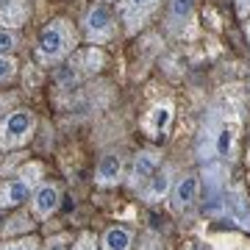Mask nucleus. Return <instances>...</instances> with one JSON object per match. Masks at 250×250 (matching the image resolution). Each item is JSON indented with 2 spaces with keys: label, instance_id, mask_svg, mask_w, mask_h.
<instances>
[{
  "label": "nucleus",
  "instance_id": "9b49d317",
  "mask_svg": "<svg viewBox=\"0 0 250 250\" xmlns=\"http://www.w3.org/2000/svg\"><path fill=\"white\" fill-rule=\"evenodd\" d=\"M59 203H62V192L56 184H39L36 192L31 195V211L36 220H47L50 214H56Z\"/></svg>",
  "mask_w": 250,
  "mask_h": 250
},
{
  "label": "nucleus",
  "instance_id": "f8f14e48",
  "mask_svg": "<svg viewBox=\"0 0 250 250\" xmlns=\"http://www.w3.org/2000/svg\"><path fill=\"white\" fill-rule=\"evenodd\" d=\"M161 164V153L159 150H139L134 159V167H131V187H142L150 181V175L159 170Z\"/></svg>",
  "mask_w": 250,
  "mask_h": 250
},
{
  "label": "nucleus",
  "instance_id": "dca6fc26",
  "mask_svg": "<svg viewBox=\"0 0 250 250\" xmlns=\"http://www.w3.org/2000/svg\"><path fill=\"white\" fill-rule=\"evenodd\" d=\"M131 248H134V231L128 225H111L100 239V250H131Z\"/></svg>",
  "mask_w": 250,
  "mask_h": 250
},
{
  "label": "nucleus",
  "instance_id": "c85d7f7f",
  "mask_svg": "<svg viewBox=\"0 0 250 250\" xmlns=\"http://www.w3.org/2000/svg\"><path fill=\"white\" fill-rule=\"evenodd\" d=\"M95 3H114V0H95Z\"/></svg>",
  "mask_w": 250,
  "mask_h": 250
},
{
  "label": "nucleus",
  "instance_id": "9d476101",
  "mask_svg": "<svg viewBox=\"0 0 250 250\" xmlns=\"http://www.w3.org/2000/svg\"><path fill=\"white\" fill-rule=\"evenodd\" d=\"M195 6L197 0H167V11H164V28L170 34H184L187 25L195 17Z\"/></svg>",
  "mask_w": 250,
  "mask_h": 250
},
{
  "label": "nucleus",
  "instance_id": "4468645a",
  "mask_svg": "<svg viewBox=\"0 0 250 250\" xmlns=\"http://www.w3.org/2000/svg\"><path fill=\"white\" fill-rule=\"evenodd\" d=\"M31 17V3L28 0H0V28L17 31Z\"/></svg>",
  "mask_w": 250,
  "mask_h": 250
},
{
  "label": "nucleus",
  "instance_id": "4be33fe9",
  "mask_svg": "<svg viewBox=\"0 0 250 250\" xmlns=\"http://www.w3.org/2000/svg\"><path fill=\"white\" fill-rule=\"evenodd\" d=\"M0 250H39V239L36 236H20L14 242H0Z\"/></svg>",
  "mask_w": 250,
  "mask_h": 250
},
{
  "label": "nucleus",
  "instance_id": "a211bd4d",
  "mask_svg": "<svg viewBox=\"0 0 250 250\" xmlns=\"http://www.w3.org/2000/svg\"><path fill=\"white\" fill-rule=\"evenodd\" d=\"M172 123V106L170 103H159V106L150 111V123H147V128H150L153 136H164V131L170 128Z\"/></svg>",
  "mask_w": 250,
  "mask_h": 250
},
{
  "label": "nucleus",
  "instance_id": "6e6552de",
  "mask_svg": "<svg viewBox=\"0 0 250 250\" xmlns=\"http://www.w3.org/2000/svg\"><path fill=\"white\" fill-rule=\"evenodd\" d=\"M225 217L242 231H250V197L245 187H228L225 189Z\"/></svg>",
  "mask_w": 250,
  "mask_h": 250
},
{
  "label": "nucleus",
  "instance_id": "f3484780",
  "mask_svg": "<svg viewBox=\"0 0 250 250\" xmlns=\"http://www.w3.org/2000/svg\"><path fill=\"white\" fill-rule=\"evenodd\" d=\"M172 189V175L170 170H156L150 175V181H147V187H145V200L147 203H156V200H161L164 195H170Z\"/></svg>",
  "mask_w": 250,
  "mask_h": 250
},
{
  "label": "nucleus",
  "instance_id": "bb28decb",
  "mask_svg": "<svg viewBox=\"0 0 250 250\" xmlns=\"http://www.w3.org/2000/svg\"><path fill=\"white\" fill-rule=\"evenodd\" d=\"M245 36H248V45H250V17L245 20Z\"/></svg>",
  "mask_w": 250,
  "mask_h": 250
},
{
  "label": "nucleus",
  "instance_id": "20e7f679",
  "mask_svg": "<svg viewBox=\"0 0 250 250\" xmlns=\"http://www.w3.org/2000/svg\"><path fill=\"white\" fill-rule=\"evenodd\" d=\"M36 131V114L31 108H14L0 120V150H17L31 142Z\"/></svg>",
  "mask_w": 250,
  "mask_h": 250
},
{
  "label": "nucleus",
  "instance_id": "aec40b11",
  "mask_svg": "<svg viewBox=\"0 0 250 250\" xmlns=\"http://www.w3.org/2000/svg\"><path fill=\"white\" fill-rule=\"evenodd\" d=\"M17 78V59L14 56H0V86L11 83Z\"/></svg>",
  "mask_w": 250,
  "mask_h": 250
},
{
  "label": "nucleus",
  "instance_id": "0eeeda50",
  "mask_svg": "<svg viewBox=\"0 0 250 250\" xmlns=\"http://www.w3.org/2000/svg\"><path fill=\"white\" fill-rule=\"evenodd\" d=\"M161 3H167V0H120L117 3V11H120V22H123L125 34L128 36L139 34L156 17V11L161 9Z\"/></svg>",
  "mask_w": 250,
  "mask_h": 250
},
{
  "label": "nucleus",
  "instance_id": "ddd939ff",
  "mask_svg": "<svg viewBox=\"0 0 250 250\" xmlns=\"http://www.w3.org/2000/svg\"><path fill=\"white\" fill-rule=\"evenodd\" d=\"M103 53H100L98 47L92 45L89 50H78L75 53V62L67 64V72H62V78L64 75H72V81L81 78V75H89V72H98L100 67H103Z\"/></svg>",
  "mask_w": 250,
  "mask_h": 250
},
{
  "label": "nucleus",
  "instance_id": "423d86ee",
  "mask_svg": "<svg viewBox=\"0 0 250 250\" xmlns=\"http://www.w3.org/2000/svg\"><path fill=\"white\" fill-rule=\"evenodd\" d=\"M81 25H83V39L89 45H108L117 36V14L108 9V3H92Z\"/></svg>",
  "mask_w": 250,
  "mask_h": 250
},
{
  "label": "nucleus",
  "instance_id": "b1692460",
  "mask_svg": "<svg viewBox=\"0 0 250 250\" xmlns=\"http://www.w3.org/2000/svg\"><path fill=\"white\" fill-rule=\"evenodd\" d=\"M139 250H164V245H161V239L156 236V233H145Z\"/></svg>",
  "mask_w": 250,
  "mask_h": 250
},
{
  "label": "nucleus",
  "instance_id": "412c9836",
  "mask_svg": "<svg viewBox=\"0 0 250 250\" xmlns=\"http://www.w3.org/2000/svg\"><path fill=\"white\" fill-rule=\"evenodd\" d=\"M34 220H31V217L28 214H17L14 217V220H9V223H6V228H3V233H6V236H9V233H28L31 231V228H34Z\"/></svg>",
  "mask_w": 250,
  "mask_h": 250
},
{
  "label": "nucleus",
  "instance_id": "2eb2a0df",
  "mask_svg": "<svg viewBox=\"0 0 250 250\" xmlns=\"http://www.w3.org/2000/svg\"><path fill=\"white\" fill-rule=\"evenodd\" d=\"M123 181V156L120 153H106L98 161V170H95V184L98 187H114Z\"/></svg>",
  "mask_w": 250,
  "mask_h": 250
},
{
  "label": "nucleus",
  "instance_id": "39448f33",
  "mask_svg": "<svg viewBox=\"0 0 250 250\" xmlns=\"http://www.w3.org/2000/svg\"><path fill=\"white\" fill-rule=\"evenodd\" d=\"M225 161H208L203 164V211L208 217H225Z\"/></svg>",
  "mask_w": 250,
  "mask_h": 250
},
{
  "label": "nucleus",
  "instance_id": "f03ea898",
  "mask_svg": "<svg viewBox=\"0 0 250 250\" xmlns=\"http://www.w3.org/2000/svg\"><path fill=\"white\" fill-rule=\"evenodd\" d=\"M78 47V31L70 20H50L39 36H36V62L39 64H59L70 59Z\"/></svg>",
  "mask_w": 250,
  "mask_h": 250
},
{
  "label": "nucleus",
  "instance_id": "7ed1b4c3",
  "mask_svg": "<svg viewBox=\"0 0 250 250\" xmlns=\"http://www.w3.org/2000/svg\"><path fill=\"white\" fill-rule=\"evenodd\" d=\"M42 175H45L42 164L39 161H31L14 178L3 181L0 184V208H17L20 203H25L28 195H34L36 187L42 184Z\"/></svg>",
  "mask_w": 250,
  "mask_h": 250
},
{
  "label": "nucleus",
  "instance_id": "6ab92c4d",
  "mask_svg": "<svg viewBox=\"0 0 250 250\" xmlns=\"http://www.w3.org/2000/svg\"><path fill=\"white\" fill-rule=\"evenodd\" d=\"M20 47V34L9 31V28H0V56H11Z\"/></svg>",
  "mask_w": 250,
  "mask_h": 250
},
{
  "label": "nucleus",
  "instance_id": "393cba45",
  "mask_svg": "<svg viewBox=\"0 0 250 250\" xmlns=\"http://www.w3.org/2000/svg\"><path fill=\"white\" fill-rule=\"evenodd\" d=\"M233 6H236V14H239L242 20L250 17V0H233Z\"/></svg>",
  "mask_w": 250,
  "mask_h": 250
},
{
  "label": "nucleus",
  "instance_id": "5701e85b",
  "mask_svg": "<svg viewBox=\"0 0 250 250\" xmlns=\"http://www.w3.org/2000/svg\"><path fill=\"white\" fill-rule=\"evenodd\" d=\"M70 250H98V239L89 231H83V233H78L75 245H70Z\"/></svg>",
  "mask_w": 250,
  "mask_h": 250
},
{
  "label": "nucleus",
  "instance_id": "a878e982",
  "mask_svg": "<svg viewBox=\"0 0 250 250\" xmlns=\"http://www.w3.org/2000/svg\"><path fill=\"white\" fill-rule=\"evenodd\" d=\"M11 103H14V98H11V95H0V120L6 117V108H9Z\"/></svg>",
  "mask_w": 250,
  "mask_h": 250
},
{
  "label": "nucleus",
  "instance_id": "1a4fd4ad",
  "mask_svg": "<svg viewBox=\"0 0 250 250\" xmlns=\"http://www.w3.org/2000/svg\"><path fill=\"white\" fill-rule=\"evenodd\" d=\"M197 200H200V181H197L195 175H184V178H178V184H172V189H170V206H172V211H175V214L189 211Z\"/></svg>",
  "mask_w": 250,
  "mask_h": 250
},
{
  "label": "nucleus",
  "instance_id": "cd10ccee",
  "mask_svg": "<svg viewBox=\"0 0 250 250\" xmlns=\"http://www.w3.org/2000/svg\"><path fill=\"white\" fill-rule=\"evenodd\" d=\"M192 250H211V248H208V245H195Z\"/></svg>",
  "mask_w": 250,
  "mask_h": 250
},
{
  "label": "nucleus",
  "instance_id": "f257e3e1",
  "mask_svg": "<svg viewBox=\"0 0 250 250\" xmlns=\"http://www.w3.org/2000/svg\"><path fill=\"white\" fill-rule=\"evenodd\" d=\"M236 114L228 106H214L208 108L203 117V128L197 136V156L203 164L208 161H231L233 145H236Z\"/></svg>",
  "mask_w": 250,
  "mask_h": 250
}]
</instances>
